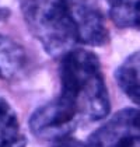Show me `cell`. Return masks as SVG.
I'll list each match as a JSON object with an SVG mask.
<instances>
[{"mask_svg": "<svg viewBox=\"0 0 140 147\" xmlns=\"http://www.w3.org/2000/svg\"><path fill=\"white\" fill-rule=\"evenodd\" d=\"M58 104L80 122H97L109 113V95L95 53L73 49L60 60Z\"/></svg>", "mask_w": 140, "mask_h": 147, "instance_id": "obj_1", "label": "cell"}, {"mask_svg": "<svg viewBox=\"0 0 140 147\" xmlns=\"http://www.w3.org/2000/svg\"><path fill=\"white\" fill-rule=\"evenodd\" d=\"M25 24L50 56H65L79 44L65 0H21Z\"/></svg>", "mask_w": 140, "mask_h": 147, "instance_id": "obj_2", "label": "cell"}, {"mask_svg": "<svg viewBox=\"0 0 140 147\" xmlns=\"http://www.w3.org/2000/svg\"><path fill=\"white\" fill-rule=\"evenodd\" d=\"M85 147H140V109L118 111L93 132Z\"/></svg>", "mask_w": 140, "mask_h": 147, "instance_id": "obj_3", "label": "cell"}, {"mask_svg": "<svg viewBox=\"0 0 140 147\" xmlns=\"http://www.w3.org/2000/svg\"><path fill=\"white\" fill-rule=\"evenodd\" d=\"M76 25L79 44L102 46L109 42V32L100 0H65Z\"/></svg>", "mask_w": 140, "mask_h": 147, "instance_id": "obj_4", "label": "cell"}, {"mask_svg": "<svg viewBox=\"0 0 140 147\" xmlns=\"http://www.w3.org/2000/svg\"><path fill=\"white\" fill-rule=\"evenodd\" d=\"M30 129L38 139L55 140L69 137L79 126V122L70 116L56 100L35 109L30 118Z\"/></svg>", "mask_w": 140, "mask_h": 147, "instance_id": "obj_5", "label": "cell"}, {"mask_svg": "<svg viewBox=\"0 0 140 147\" xmlns=\"http://www.w3.org/2000/svg\"><path fill=\"white\" fill-rule=\"evenodd\" d=\"M25 52L11 38L0 34V79L11 80L25 66Z\"/></svg>", "mask_w": 140, "mask_h": 147, "instance_id": "obj_6", "label": "cell"}, {"mask_svg": "<svg viewBox=\"0 0 140 147\" xmlns=\"http://www.w3.org/2000/svg\"><path fill=\"white\" fill-rule=\"evenodd\" d=\"M115 77L119 88L140 107V51L130 55L118 67Z\"/></svg>", "mask_w": 140, "mask_h": 147, "instance_id": "obj_7", "label": "cell"}, {"mask_svg": "<svg viewBox=\"0 0 140 147\" xmlns=\"http://www.w3.org/2000/svg\"><path fill=\"white\" fill-rule=\"evenodd\" d=\"M0 147H25L15 112L3 98H0Z\"/></svg>", "mask_w": 140, "mask_h": 147, "instance_id": "obj_8", "label": "cell"}, {"mask_svg": "<svg viewBox=\"0 0 140 147\" xmlns=\"http://www.w3.org/2000/svg\"><path fill=\"white\" fill-rule=\"evenodd\" d=\"M111 20L118 28L140 31V0H106Z\"/></svg>", "mask_w": 140, "mask_h": 147, "instance_id": "obj_9", "label": "cell"}, {"mask_svg": "<svg viewBox=\"0 0 140 147\" xmlns=\"http://www.w3.org/2000/svg\"><path fill=\"white\" fill-rule=\"evenodd\" d=\"M53 147H85V144H83L81 142H79V140H76V139L65 137V139L58 140Z\"/></svg>", "mask_w": 140, "mask_h": 147, "instance_id": "obj_10", "label": "cell"}, {"mask_svg": "<svg viewBox=\"0 0 140 147\" xmlns=\"http://www.w3.org/2000/svg\"><path fill=\"white\" fill-rule=\"evenodd\" d=\"M9 16V11L6 10V9H3V7H0V20H4L6 17Z\"/></svg>", "mask_w": 140, "mask_h": 147, "instance_id": "obj_11", "label": "cell"}]
</instances>
